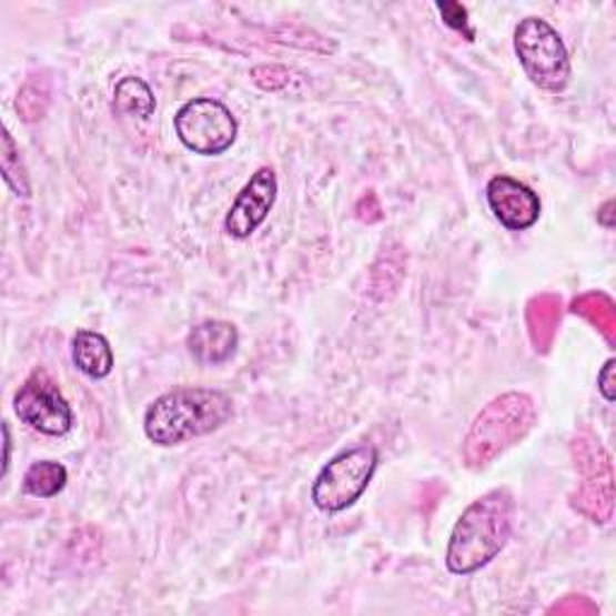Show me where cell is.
<instances>
[{"mask_svg":"<svg viewBox=\"0 0 616 616\" xmlns=\"http://www.w3.org/2000/svg\"><path fill=\"white\" fill-rule=\"evenodd\" d=\"M513 511L515 504L508 489H492L472 501L451 533L448 570L467 576L496 558L511 537Z\"/></svg>","mask_w":616,"mask_h":616,"instance_id":"6da1fadb","label":"cell"},{"mask_svg":"<svg viewBox=\"0 0 616 616\" xmlns=\"http://www.w3.org/2000/svg\"><path fill=\"white\" fill-rule=\"evenodd\" d=\"M234 414L232 397L212 388H176L156 397L145 414V434L156 446H179L208 436Z\"/></svg>","mask_w":616,"mask_h":616,"instance_id":"7a4b0ae2","label":"cell"},{"mask_svg":"<svg viewBox=\"0 0 616 616\" xmlns=\"http://www.w3.org/2000/svg\"><path fill=\"white\" fill-rule=\"evenodd\" d=\"M537 424V407L525 393H504L486 405L463 443V457L469 469H482L494 463L515 443H521Z\"/></svg>","mask_w":616,"mask_h":616,"instance_id":"3957f363","label":"cell"},{"mask_svg":"<svg viewBox=\"0 0 616 616\" xmlns=\"http://www.w3.org/2000/svg\"><path fill=\"white\" fill-rule=\"evenodd\" d=\"M515 53L527 78L547 92H562L570 78V61L564 39L542 18H525L515 27Z\"/></svg>","mask_w":616,"mask_h":616,"instance_id":"277c9868","label":"cell"},{"mask_svg":"<svg viewBox=\"0 0 616 616\" xmlns=\"http://www.w3.org/2000/svg\"><path fill=\"white\" fill-rule=\"evenodd\" d=\"M573 457L580 469L583 482L570 496V506L587 521L605 525L614 515V472L612 457L599 446L593 434H578L573 438Z\"/></svg>","mask_w":616,"mask_h":616,"instance_id":"5b68a950","label":"cell"},{"mask_svg":"<svg viewBox=\"0 0 616 616\" xmlns=\"http://www.w3.org/2000/svg\"><path fill=\"white\" fill-rule=\"evenodd\" d=\"M376 465L378 451L374 446H356L340 453L321 469V475L313 482V504L327 513L350 508L366 492Z\"/></svg>","mask_w":616,"mask_h":616,"instance_id":"8992f818","label":"cell"},{"mask_svg":"<svg viewBox=\"0 0 616 616\" xmlns=\"http://www.w3.org/2000/svg\"><path fill=\"white\" fill-rule=\"evenodd\" d=\"M176 135L195 154L218 156L234 145L236 119L218 99L200 97L185 102L174 117Z\"/></svg>","mask_w":616,"mask_h":616,"instance_id":"52a82bcc","label":"cell"},{"mask_svg":"<svg viewBox=\"0 0 616 616\" xmlns=\"http://www.w3.org/2000/svg\"><path fill=\"white\" fill-rule=\"evenodd\" d=\"M18 417L47 436H63L73 426V410L44 368H37L16 393Z\"/></svg>","mask_w":616,"mask_h":616,"instance_id":"ba28073f","label":"cell"},{"mask_svg":"<svg viewBox=\"0 0 616 616\" xmlns=\"http://www.w3.org/2000/svg\"><path fill=\"white\" fill-rule=\"evenodd\" d=\"M277 198V176L270 166H261L251 176V181L243 185V191L236 195L232 210H229L224 229L234 239H249L257 226L265 222L272 205Z\"/></svg>","mask_w":616,"mask_h":616,"instance_id":"9c48e42d","label":"cell"},{"mask_svg":"<svg viewBox=\"0 0 616 616\" xmlns=\"http://www.w3.org/2000/svg\"><path fill=\"white\" fill-rule=\"evenodd\" d=\"M486 200L496 220L513 232H523L539 220L542 203L537 193L511 176H494L486 185Z\"/></svg>","mask_w":616,"mask_h":616,"instance_id":"30bf717a","label":"cell"},{"mask_svg":"<svg viewBox=\"0 0 616 616\" xmlns=\"http://www.w3.org/2000/svg\"><path fill=\"white\" fill-rule=\"evenodd\" d=\"M185 345H189V352L193 354L195 362L218 366L234 356L239 347V331L229 321H205L193 327Z\"/></svg>","mask_w":616,"mask_h":616,"instance_id":"8fae6325","label":"cell"},{"mask_svg":"<svg viewBox=\"0 0 616 616\" xmlns=\"http://www.w3.org/2000/svg\"><path fill=\"white\" fill-rule=\"evenodd\" d=\"M564 304L556 294H537L527 301L525 309V323H527V335L537 354H547L554 345V337L562 323Z\"/></svg>","mask_w":616,"mask_h":616,"instance_id":"7c38bea8","label":"cell"},{"mask_svg":"<svg viewBox=\"0 0 616 616\" xmlns=\"http://www.w3.org/2000/svg\"><path fill=\"white\" fill-rule=\"evenodd\" d=\"M73 362L90 378H107L113 371V352L109 340L92 331H78L73 337Z\"/></svg>","mask_w":616,"mask_h":616,"instance_id":"4fadbf2b","label":"cell"},{"mask_svg":"<svg viewBox=\"0 0 616 616\" xmlns=\"http://www.w3.org/2000/svg\"><path fill=\"white\" fill-rule=\"evenodd\" d=\"M570 311L576 313V316H583L593 327H597L609 347L616 345V306L612 296H607L605 292L580 294L578 299H573Z\"/></svg>","mask_w":616,"mask_h":616,"instance_id":"5bb4252c","label":"cell"},{"mask_svg":"<svg viewBox=\"0 0 616 616\" xmlns=\"http://www.w3.org/2000/svg\"><path fill=\"white\" fill-rule=\"evenodd\" d=\"M113 107L123 117L135 119H150L156 109V99L150 90V84L140 78H121L113 88Z\"/></svg>","mask_w":616,"mask_h":616,"instance_id":"9a60e30c","label":"cell"},{"mask_svg":"<svg viewBox=\"0 0 616 616\" xmlns=\"http://www.w3.org/2000/svg\"><path fill=\"white\" fill-rule=\"evenodd\" d=\"M68 482V469L55 461H39L24 472L22 489L34 498H53L63 492Z\"/></svg>","mask_w":616,"mask_h":616,"instance_id":"2e32d148","label":"cell"},{"mask_svg":"<svg viewBox=\"0 0 616 616\" xmlns=\"http://www.w3.org/2000/svg\"><path fill=\"white\" fill-rule=\"evenodd\" d=\"M51 104V88L47 78L32 75L22 84L18 94V113L24 123H37L47 117V109Z\"/></svg>","mask_w":616,"mask_h":616,"instance_id":"e0dca14e","label":"cell"},{"mask_svg":"<svg viewBox=\"0 0 616 616\" xmlns=\"http://www.w3.org/2000/svg\"><path fill=\"white\" fill-rule=\"evenodd\" d=\"M0 166H3V179L12 189V193L20 198H30V181H27V171L20 160V150L12 140L10 131H3V150H0Z\"/></svg>","mask_w":616,"mask_h":616,"instance_id":"ac0fdd59","label":"cell"},{"mask_svg":"<svg viewBox=\"0 0 616 616\" xmlns=\"http://www.w3.org/2000/svg\"><path fill=\"white\" fill-rule=\"evenodd\" d=\"M272 37H275V41H282V44H292L304 51H316V53H335L337 51L335 41L309 30V27L282 24V27H277V30H272Z\"/></svg>","mask_w":616,"mask_h":616,"instance_id":"d6986e66","label":"cell"},{"mask_svg":"<svg viewBox=\"0 0 616 616\" xmlns=\"http://www.w3.org/2000/svg\"><path fill=\"white\" fill-rule=\"evenodd\" d=\"M251 80L265 92H286L294 80V73L290 68L270 63V65H255L251 70Z\"/></svg>","mask_w":616,"mask_h":616,"instance_id":"ffe728a7","label":"cell"},{"mask_svg":"<svg viewBox=\"0 0 616 616\" xmlns=\"http://www.w3.org/2000/svg\"><path fill=\"white\" fill-rule=\"evenodd\" d=\"M443 22H446L451 30L461 32L467 41H475V30L469 27V16H467V8L455 3V0H443V3L436 6Z\"/></svg>","mask_w":616,"mask_h":616,"instance_id":"44dd1931","label":"cell"},{"mask_svg":"<svg viewBox=\"0 0 616 616\" xmlns=\"http://www.w3.org/2000/svg\"><path fill=\"white\" fill-rule=\"evenodd\" d=\"M549 614H568V616H583V614H597V605L583 595H570L562 602H556L554 607H549Z\"/></svg>","mask_w":616,"mask_h":616,"instance_id":"7402d4cb","label":"cell"},{"mask_svg":"<svg viewBox=\"0 0 616 616\" xmlns=\"http://www.w3.org/2000/svg\"><path fill=\"white\" fill-rule=\"evenodd\" d=\"M356 212V218H360L362 222L366 224H374V222H381L383 220V208H381V200L374 191H368L366 195L360 198V203H356L354 208Z\"/></svg>","mask_w":616,"mask_h":616,"instance_id":"603a6c76","label":"cell"},{"mask_svg":"<svg viewBox=\"0 0 616 616\" xmlns=\"http://www.w3.org/2000/svg\"><path fill=\"white\" fill-rule=\"evenodd\" d=\"M614 366H616V362L609 360L605 366H602L599 376H597L599 393H602V397L607 400V403H614V397H616V393H614Z\"/></svg>","mask_w":616,"mask_h":616,"instance_id":"cb8c5ba5","label":"cell"},{"mask_svg":"<svg viewBox=\"0 0 616 616\" xmlns=\"http://www.w3.org/2000/svg\"><path fill=\"white\" fill-rule=\"evenodd\" d=\"M612 210H614V200H607V203L602 205V208H599V212H597V220H599V224H605L607 229H612V226H614Z\"/></svg>","mask_w":616,"mask_h":616,"instance_id":"d4e9b609","label":"cell"},{"mask_svg":"<svg viewBox=\"0 0 616 616\" xmlns=\"http://www.w3.org/2000/svg\"><path fill=\"white\" fill-rule=\"evenodd\" d=\"M3 436H6V457H3V475H8V467H10V426H8V422L3 424Z\"/></svg>","mask_w":616,"mask_h":616,"instance_id":"484cf974","label":"cell"}]
</instances>
